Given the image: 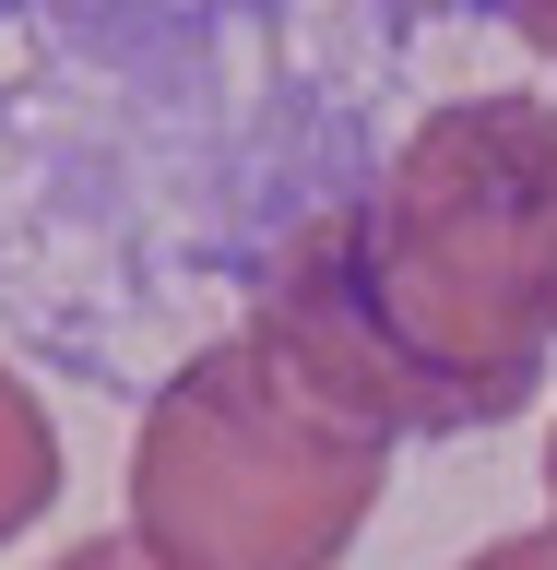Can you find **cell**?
Instances as JSON below:
<instances>
[{
	"label": "cell",
	"instance_id": "6da1fadb",
	"mask_svg": "<svg viewBox=\"0 0 557 570\" xmlns=\"http://www.w3.org/2000/svg\"><path fill=\"white\" fill-rule=\"evenodd\" d=\"M249 333L380 440H475L557 356V96H451L368 190L285 226Z\"/></svg>",
	"mask_w": 557,
	"mask_h": 570
},
{
	"label": "cell",
	"instance_id": "7a4b0ae2",
	"mask_svg": "<svg viewBox=\"0 0 557 570\" xmlns=\"http://www.w3.org/2000/svg\"><path fill=\"white\" fill-rule=\"evenodd\" d=\"M391 488V440L309 392L261 333L178 356L131 428V547L155 570H332Z\"/></svg>",
	"mask_w": 557,
	"mask_h": 570
},
{
	"label": "cell",
	"instance_id": "3957f363",
	"mask_svg": "<svg viewBox=\"0 0 557 570\" xmlns=\"http://www.w3.org/2000/svg\"><path fill=\"white\" fill-rule=\"evenodd\" d=\"M48 499H60V428H48L24 368H0V547H12Z\"/></svg>",
	"mask_w": 557,
	"mask_h": 570
},
{
	"label": "cell",
	"instance_id": "277c9868",
	"mask_svg": "<svg viewBox=\"0 0 557 570\" xmlns=\"http://www.w3.org/2000/svg\"><path fill=\"white\" fill-rule=\"evenodd\" d=\"M462 570H557V523H523V534H498V547H475Z\"/></svg>",
	"mask_w": 557,
	"mask_h": 570
},
{
	"label": "cell",
	"instance_id": "5b68a950",
	"mask_svg": "<svg viewBox=\"0 0 557 570\" xmlns=\"http://www.w3.org/2000/svg\"><path fill=\"white\" fill-rule=\"evenodd\" d=\"M48 570H155V559H142L131 534H83V547H71V559H48Z\"/></svg>",
	"mask_w": 557,
	"mask_h": 570
},
{
	"label": "cell",
	"instance_id": "8992f818",
	"mask_svg": "<svg viewBox=\"0 0 557 570\" xmlns=\"http://www.w3.org/2000/svg\"><path fill=\"white\" fill-rule=\"evenodd\" d=\"M523 48H546V60H557V12H523Z\"/></svg>",
	"mask_w": 557,
	"mask_h": 570
}]
</instances>
